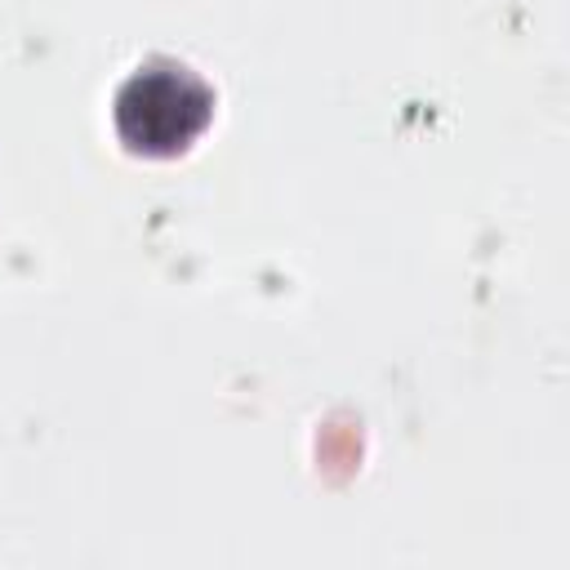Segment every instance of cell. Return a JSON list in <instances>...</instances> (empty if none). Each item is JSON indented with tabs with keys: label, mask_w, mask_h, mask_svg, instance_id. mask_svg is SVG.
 Listing matches in <instances>:
<instances>
[{
	"label": "cell",
	"mask_w": 570,
	"mask_h": 570,
	"mask_svg": "<svg viewBox=\"0 0 570 570\" xmlns=\"http://www.w3.org/2000/svg\"><path fill=\"white\" fill-rule=\"evenodd\" d=\"M214 116V94L209 85L187 71L183 62L156 58L138 67L120 94H116V134L129 151L138 156H178L187 151L200 129Z\"/></svg>",
	"instance_id": "6da1fadb"
}]
</instances>
